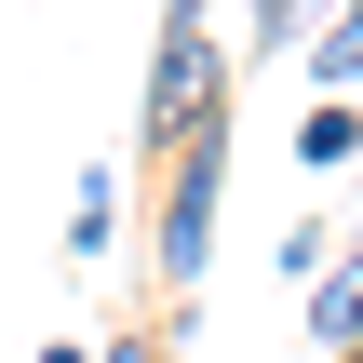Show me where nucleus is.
I'll return each instance as SVG.
<instances>
[{"mask_svg": "<svg viewBox=\"0 0 363 363\" xmlns=\"http://www.w3.org/2000/svg\"><path fill=\"white\" fill-rule=\"evenodd\" d=\"M94 363H175V337H162V323H121V337H108Z\"/></svg>", "mask_w": 363, "mask_h": 363, "instance_id": "8", "label": "nucleus"}, {"mask_svg": "<svg viewBox=\"0 0 363 363\" xmlns=\"http://www.w3.org/2000/svg\"><path fill=\"white\" fill-rule=\"evenodd\" d=\"M108 229H121V162H81L67 175V256H108Z\"/></svg>", "mask_w": 363, "mask_h": 363, "instance_id": "4", "label": "nucleus"}, {"mask_svg": "<svg viewBox=\"0 0 363 363\" xmlns=\"http://www.w3.org/2000/svg\"><path fill=\"white\" fill-rule=\"evenodd\" d=\"M40 363H94V350H81V337H54V350H40Z\"/></svg>", "mask_w": 363, "mask_h": 363, "instance_id": "9", "label": "nucleus"}, {"mask_svg": "<svg viewBox=\"0 0 363 363\" xmlns=\"http://www.w3.org/2000/svg\"><path fill=\"white\" fill-rule=\"evenodd\" d=\"M323 13H337V0H256V13H242V54L269 67V54H296V40H310Z\"/></svg>", "mask_w": 363, "mask_h": 363, "instance_id": "6", "label": "nucleus"}, {"mask_svg": "<svg viewBox=\"0 0 363 363\" xmlns=\"http://www.w3.org/2000/svg\"><path fill=\"white\" fill-rule=\"evenodd\" d=\"M216 108H229L216 13H202V0H162V54H148V94H135V148H148V162H175V148H189V121H216Z\"/></svg>", "mask_w": 363, "mask_h": 363, "instance_id": "2", "label": "nucleus"}, {"mask_svg": "<svg viewBox=\"0 0 363 363\" xmlns=\"http://www.w3.org/2000/svg\"><path fill=\"white\" fill-rule=\"evenodd\" d=\"M337 256H350V269H363V216H350V242H337Z\"/></svg>", "mask_w": 363, "mask_h": 363, "instance_id": "10", "label": "nucleus"}, {"mask_svg": "<svg viewBox=\"0 0 363 363\" xmlns=\"http://www.w3.org/2000/svg\"><path fill=\"white\" fill-rule=\"evenodd\" d=\"M337 363H363V337H350V350H337Z\"/></svg>", "mask_w": 363, "mask_h": 363, "instance_id": "11", "label": "nucleus"}, {"mask_svg": "<svg viewBox=\"0 0 363 363\" xmlns=\"http://www.w3.org/2000/svg\"><path fill=\"white\" fill-rule=\"evenodd\" d=\"M296 162H310V175H350L363 162V108L350 94H310V108H296Z\"/></svg>", "mask_w": 363, "mask_h": 363, "instance_id": "3", "label": "nucleus"}, {"mask_svg": "<svg viewBox=\"0 0 363 363\" xmlns=\"http://www.w3.org/2000/svg\"><path fill=\"white\" fill-rule=\"evenodd\" d=\"M216 202H229V108L189 121V148L162 162V202H148V269H162L175 310L216 283Z\"/></svg>", "mask_w": 363, "mask_h": 363, "instance_id": "1", "label": "nucleus"}, {"mask_svg": "<svg viewBox=\"0 0 363 363\" xmlns=\"http://www.w3.org/2000/svg\"><path fill=\"white\" fill-rule=\"evenodd\" d=\"M310 81H323V94H350V81H363V0H337V13L310 27Z\"/></svg>", "mask_w": 363, "mask_h": 363, "instance_id": "5", "label": "nucleus"}, {"mask_svg": "<svg viewBox=\"0 0 363 363\" xmlns=\"http://www.w3.org/2000/svg\"><path fill=\"white\" fill-rule=\"evenodd\" d=\"M363 337V269L337 256V283H310V350H350Z\"/></svg>", "mask_w": 363, "mask_h": 363, "instance_id": "7", "label": "nucleus"}]
</instances>
